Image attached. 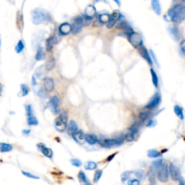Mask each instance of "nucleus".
<instances>
[{
  "mask_svg": "<svg viewBox=\"0 0 185 185\" xmlns=\"http://www.w3.org/2000/svg\"><path fill=\"white\" fill-rule=\"evenodd\" d=\"M185 18V7L183 5H177L168 11L164 16L166 20L172 21L175 23H181Z\"/></svg>",
  "mask_w": 185,
  "mask_h": 185,
  "instance_id": "obj_1",
  "label": "nucleus"
},
{
  "mask_svg": "<svg viewBox=\"0 0 185 185\" xmlns=\"http://www.w3.org/2000/svg\"><path fill=\"white\" fill-rule=\"evenodd\" d=\"M32 21L35 25L46 23L52 21L50 13L46 9L42 8H35L31 12Z\"/></svg>",
  "mask_w": 185,
  "mask_h": 185,
  "instance_id": "obj_2",
  "label": "nucleus"
},
{
  "mask_svg": "<svg viewBox=\"0 0 185 185\" xmlns=\"http://www.w3.org/2000/svg\"><path fill=\"white\" fill-rule=\"evenodd\" d=\"M124 140V137L123 135H121L116 138H111V139H104L103 140H99L100 145L103 148H111L115 146H119L122 145Z\"/></svg>",
  "mask_w": 185,
  "mask_h": 185,
  "instance_id": "obj_3",
  "label": "nucleus"
},
{
  "mask_svg": "<svg viewBox=\"0 0 185 185\" xmlns=\"http://www.w3.org/2000/svg\"><path fill=\"white\" fill-rule=\"evenodd\" d=\"M67 114L66 113H62L59 115L58 117L54 122V126L55 129L57 131L62 133L66 130L67 126Z\"/></svg>",
  "mask_w": 185,
  "mask_h": 185,
  "instance_id": "obj_4",
  "label": "nucleus"
},
{
  "mask_svg": "<svg viewBox=\"0 0 185 185\" xmlns=\"http://www.w3.org/2000/svg\"><path fill=\"white\" fill-rule=\"evenodd\" d=\"M169 170L167 163H164L157 171V178L160 182H166L169 180Z\"/></svg>",
  "mask_w": 185,
  "mask_h": 185,
  "instance_id": "obj_5",
  "label": "nucleus"
},
{
  "mask_svg": "<svg viewBox=\"0 0 185 185\" xmlns=\"http://www.w3.org/2000/svg\"><path fill=\"white\" fill-rule=\"evenodd\" d=\"M83 25L84 20L83 18H82V17H76V18H75L74 20H73L72 25H71V32L72 33V34H74V35H76V34L79 33L81 31V29H82V27L83 26Z\"/></svg>",
  "mask_w": 185,
  "mask_h": 185,
  "instance_id": "obj_6",
  "label": "nucleus"
},
{
  "mask_svg": "<svg viewBox=\"0 0 185 185\" xmlns=\"http://www.w3.org/2000/svg\"><path fill=\"white\" fill-rule=\"evenodd\" d=\"M128 39H129V41L131 43V44L135 47H139L143 45L142 36L138 33L134 31L130 32L129 35H128Z\"/></svg>",
  "mask_w": 185,
  "mask_h": 185,
  "instance_id": "obj_7",
  "label": "nucleus"
},
{
  "mask_svg": "<svg viewBox=\"0 0 185 185\" xmlns=\"http://www.w3.org/2000/svg\"><path fill=\"white\" fill-rule=\"evenodd\" d=\"M160 101H161V97H160V95L158 93V92H156V93H155V95L153 96L151 100L148 102V104L145 106V108L150 109V110L156 109V107L160 104Z\"/></svg>",
  "mask_w": 185,
  "mask_h": 185,
  "instance_id": "obj_8",
  "label": "nucleus"
},
{
  "mask_svg": "<svg viewBox=\"0 0 185 185\" xmlns=\"http://www.w3.org/2000/svg\"><path fill=\"white\" fill-rule=\"evenodd\" d=\"M169 173L171 175V179L173 181H178L180 179L181 177V173L179 169L177 168L174 164L171 163L169 166Z\"/></svg>",
  "mask_w": 185,
  "mask_h": 185,
  "instance_id": "obj_9",
  "label": "nucleus"
},
{
  "mask_svg": "<svg viewBox=\"0 0 185 185\" xmlns=\"http://www.w3.org/2000/svg\"><path fill=\"white\" fill-rule=\"evenodd\" d=\"M168 31H169L170 35L173 39V40L175 41H179L180 40L181 33L178 27H177L176 25H170L168 28Z\"/></svg>",
  "mask_w": 185,
  "mask_h": 185,
  "instance_id": "obj_10",
  "label": "nucleus"
},
{
  "mask_svg": "<svg viewBox=\"0 0 185 185\" xmlns=\"http://www.w3.org/2000/svg\"><path fill=\"white\" fill-rule=\"evenodd\" d=\"M139 52L141 56L143 58V59H145L146 60L147 62L148 63V65H150V66L153 65V60L151 56H150V54H149L148 51L147 50V49L145 48L144 46H143V45H141V46H139Z\"/></svg>",
  "mask_w": 185,
  "mask_h": 185,
  "instance_id": "obj_11",
  "label": "nucleus"
},
{
  "mask_svg": "<svg viewBox=\"0 0 185 185\" xmlns=\"http://www.w3.org/2000/svg\"><path fill=\"white\" fill-rule=\"evenodd\" d=\"M43 88L46 92H52L54 89V80L51 77H45L43 79Z\"/></svg>",
  "mask_w": 185,
  "mask_h": 185,
  "instance_id": "obj_12",
  "label": "nucleus"
},
{
  "mask_svg": "<svg viewBox=\"0 0 185 185\" xmlns=\"http://www.w3.org/2000/svg\"><path fill=\"white\" fill-rule=\"evenodd\" d=\"M59 105V99L57 96H54L50 101V107L52 111L54 114H57L58 107Z\"/></svg>",
  "mask_w": 185,
  "mask_h": 185,
  "instance_id": "obj_13",
  "label": "nucleus"
},
{
  "mask_svg": "<svg viewBox=\"0 0 185 185\" xmlns=\"http://www.w3.org/2000/svg\"><path fill=\"white\" fill-rule=\"evenodd\" d=\"M38 148L41 150V153L44 155L45 156L49 158H52L53 156V150L49 148H47L46 146H45L42 143H40L37 145Z\"/></svg>",
  "mask_w": 185,
  "mask_h": 185,
  "instance_id": "obj_14",
  "label": "nucleus"
},
{
  "mask_svg": "<svg viewBox=\"0 0 185 185\" xmlns=\"http://www.w3.org/2000/svg\"><path fill=\"white\" fill-rule=\"evenodd\" d=\"M119 15V13L118 12V11H114V12H113V14L111 15H110L109 20L106 23L107 28L110 29V28L114 27L115 23H116V21L117 20V19H118Z\"/></svg>",
  "mask_w": 185,
  "mask_h": 185,
  "instance_id": "obj_15",
  "label": "nucleus"
},
{
  "mask_svg": "<svg viewBox=\"0 0 185 185\" xmlns=\"http://www.w3.org/2000/svg\"><path fill=\"white\" fill-rule=\"evenodd\" d=\"M72 137L75 142L78 143V144H83L86 142V140H85V135L82 131H78L77 130L76 133L72 135Z\"/></svg>",
  "mask_w": 185,
  "mask_h": 185,
  "instance_id": "obj_16",
  "label": "nucleus"
},
{
  "mask_svg": "<svg viewBox=\"0 0 185 185\" xmlns=\"http://www.w3.org/2000/svg\"><path fill=\"white\" fill-rule=\"evenodd\" d=\"M162 165H163V160L162 159H157L154 160L151 163V166H150V171L156 174L160 168L162 166Z\"/></svg>",
  "mask_w": 185,
  "mask_h": 185,
  "instance_id": "obj_17",
  "label": "nucleus"
},
{
  "mask_svg": "<svg viewBox=\"0 0 185 185\" xmlns=\"http://www.w3.org/2000/svg\"><path fill=\"white\" fill-rule=\"evenodd\" d=\"M85 140L89 145H95L98 143L99 140H98L97 136L93 134H86L85 135Z\"/></svg>",
  "mask_w": 185,
  "mask_h": 185,
  "instance_id": "obj_18",
  "label": "nucleus"
},
{
  "mask_svg": "<svg viewBox=\"0 0 185 185\" xmlns=\"http://www.w3.org/2000/svg\"><path fill=\"white\" fill-rule=\"evenodd\" d=\"M59 31L62 35H67V34H69L72 31L71 25H69V24L67 23V22L62 23V25L59 26Z\"/></svg>",
  "mask_w": 185,
  "mask_h": 185,
  "instance_id": "obj_19",
  "label": "nucleus"
},
{
  "mask_svg": "<svg viewBox=\"0 0 185 185\" xmlns=\"http://www.w3.org/2000/svg\"><path fill=\"white\" fill-rule=\"evenodd\" d=\"M67 126V133L69 135L72 136L77 131V125L75 121H70Z\"/></svg>",
  "mask_w": 185,
  "mask_h": 185,
  "instance_id": "obj_20",
  "label": "nucleus"
},
{
  "mask_svg": "<svg viewBox=\"0 0 185 185\" xmlns=\"http://www.w3.org/2000/svg\"><path fill=\"white\" fill-rule=\"evenodd\" d=\"M96 8L92 5H89L86 8V19L88 20H90L96 15Z\"/></svg>",
  "mask_w": 185,
  "mask_h": 185,
  "instance_id": "obj_21",
  "label": "nucleus"
},
{
  "mask_svg": "<svg viewBox=\"0 0 185 185\" xmlns=\"http://www.w3.org/2000/svg\"><path fill=\"white\" fill-rule=\"evenodd\" d=\"M56 42H57V40H56L55 36L49 38L46 41V49L47 52H50L54 48V44H56Z\"/></svg>",
  "mask_w": 185,
  "mask_h": 185,
  "instance_id": "obj_22",
  "label": "nucleus"
},
{
  "mask_svg": "<svg viewBox=\"0 0 185 185\" xmlns=\"http://www.w3.org/2000/svg\"><path fill=\"white\" fill-rule=\"evenodd\" d=\"M151 5L155 13L158 15H160L161 14V7L159 0H151Z\"/></svg>",
  "mask_w": 185,
  "mask_h": 185,
  "instance_id": "obj_23",
  "label": "nucleus"
},
{
  "mask_svg": "<svg viewBox=\"0 0 185 185\" xmlns=\"http://www.w3.org/2000/svg\"><path fill=\"white\" fill-rule=\"evenodd\" d=\"M78 179L80 185H91L90 181L87 178L86 173L83 171H80L78 173Z\"/></svg>",
  "mask_w": 185,
  "mask_h": 185,
  "instance_id": "obj_24",
  "label": "nucleus"
},
{
  "mask_svg": "<svg viewBox=\"0 0 185 185\" xmlns=\"http://www.w3.org/2000/svg\"><path fill=\"white\" fill-rule=\"evenodd\" d=\"M45 58H46V54H45L43 49L42 47H39L37 50L36 54H35V59L37 61H42L45 59Z\"/></svg>",
  "mask_w": 185,
  "mask_h": 185,
  "instance_id": "obj_25",
  "label": "nucleus"
},
{
  "mask_svg": "<svg viewBox=\"0 0 185 185\" xmlns=\"http://www.w3.org/2000/svg\"><path fill=\"white\" fill-rule=\"evenodd\" d=\"M117 28H119V29L125 30V31H127L130 32L133 31L131 25H130L128 22H126L125 20H124V21H121L119 23V25H117Z\"/></svg>",
  "mask_w": 185,
  "mask_h": 185,
  "instance_id": "obj_26",
  "label": "nucleus"
},
{
  "mask_svg": "<svg viewBox=\"0 0 185 185\" xmlns=\"http://www.w3.org/2000/svg\"><path fill=\"white\" fill-rule=\"evenodd\" d=\"M13 147L12 145L8 143H0V152L1 153H7L9 152L12 150Z\"/></svg>",
  "mask_w": 185,
  "mask_h": 185,
  "instance_id": "obj_27",
  "label": "nucleus"
},
{
  "mask_svg": "<svg viewBox=\"0 0 185 185\" xmlns=\"http://www.w3.org/2000/svg\"><path fill=\"white\" fill-rule=\"evenodd\" d=\"M56 65V62H55V59H54V57L50 58L48 60V62H46V65H45V67H46V69L47 71H50L52 70L55 67Z\"/></svg>",
  "mask_w": 185,
  "mask_h": 185,
  "instance_id": "obj_28",
  "label": "nucleus"
},
{
  "mask_svg": "<svg viewBox=\"0 0 185 185\" xmlns=\"http://www.w3.org/2000/svg\"><path fill=\"white\" fill-rule=\"evenodd\" d=\"M173 111H174L175 114L180 119H184V113H183V109L182 107L178 105H176L173 107Z\"/></svg>",
  "mask_w": 185,
  "mask_h": 185,
  "instance_id": "obj_29",
  "label": "nucleus"
},
{
  "mask_svg": "<svg viewBox=\"0 0 185 185\" xmlns=\"http://www.w3.org/2000/svg\"><path fill=\"white\" fill-rule=\"evenodd\" d=\"M47 71L46 69V67H45L44 65L40 66L36 69V71H35V75H36L37 77L39 78H41L43 75L45 74V72Z\"/></svg>",
  "mask_w": 185,
  "mask_h": 185,
  "instance_id": "obj_30",
  "label": "nucleus"
},
{
  "mask_svg": "<svg viewBox=\"0 0 185 185\" xmlns=\"http://www.w3.org/2000/svg\"><path fill=\"white\" fill-rule=\"evenodd\" d=\"M97 163L94 161H88L85 163V169L86 170H94L97 169Z\"/></svg>",
  "mask_w": 185,
  "mask_h": 185,
  "instance_id": "obj_31",
  "label": "nucleus"
},
{
  "mask_svg": "<svg viewBox=\"0 0 185 185\" xmlns=\"http://www.w3.org/2000/svg\"><path fill=\"white\" fill-rule=\"evenodd\" d=\"M150 74H151V76H152L153 83L154 86L156 87V88H157L158 86V75H157V74H156V72H155L153 69H150Z\"/></svg>",
  "mask_w": 185,
  "mask_h": 185,
  "instance_id": "obj_32",
  "label": "nucleus"
},
{
  "mask_svg": "<svg viewBox=\"0 0 185 185\" xmlns=\"http://www.w3.org/2000/svg\"><path fill=\"white\" fill-rule=\"evenodd\" d=\"M133 171H126L122 173V175H121V180H122V182L123 183L125 182L126 181L131 177V175L133 174Z\"/></svg>",
  "mask_w": 185,
  "mask_h": 185,
  "instance_id": "obj_33",
  "label": "nucleus"
},
{
  "mask_svg": "<svg viewBox=\"0 0 185 185\" xmlns=\"http://www.w3.org/2000/svg\"><path fill=\"white\" fill-rule=\"evenodd\" d=\"M160 152H158V150H153V149H151V150H149L148 152V156L149 158H156L158 157H159L160 156Z\"/></svg>",
  "mask_w": 185,
  "mask_h": 185,
  "instance_id": "obj_34",
  "label": "nucleus"
},
{
  "mask_svg": "<svg viewBox=\"0 0 185 185\" xmlns=\"http://www.w3.org/2000/svg\"><path fill=\"white\" fill-rule=\"evenodd\" d=\"M110 18V15L109 14H102L99 16V20L101 24H106Z\"/></svg>",
  "mask_w": 185,
  "mask_h": 185,
  "instance_id": "obj_35",
  "label": "nucleus"
},
{
  "mask_svg": "<svg viewBox=\"0 0 185 185\" xmlns=\"http://www.w3.org/2000/svg\"><path fill=\"white\" fill-rule=\"evenodd\" d=\"M28 125H37L39 124V122H38V119H36L35 116H34L33 115H32L31 116H28Z\"/></svg>",
  "mask_w": 185,
  "mask_h": 185,
  "instance_id": "obj_36",
  "label": "nucleus"
},
{
  "mask_svg": "<svg viewBox=\"0 0 185 185\" xmlns=\"http://www.w3.org/2000/svg\"><path fill=\"white\" fill-rule=\"evenodd\" d=\"M133 173H135L137 177H138L140 179H144L145 178V176H146V173H145V171L142 169L137 170V171H134Z\"/></svg>",
  "mask_w": 185,
  "mask_h": 185,
  "instance_id": "obj_37",
  "label": "nucleus"
},
{
  "mask_svg": "<svg viewBox=\"0 0 185 185\" xmlns=\"http://www.w3.org/2000/svg\"><path fill=\"white\" fill-rule=\"evenodd\" d=\"M102 174H103V171L101 170H99L95 173V175H94V179H93V182L94 183H97L99 182V181L100 180V179L101 178Z\"/></svg>",
  "mask_w": 185,
  "mask_h": 185,
  "instance_id": "obj_38",
  "label": "nucleus"
},
{
  "mask_svg": "<svg viewBox=\"0 0 185 185\" xmlns=\"http://www.w3.org/2000/svg\"><path fill=\"white\" fill-rule=\"evenodd\" d=\"M24 49V43L22 41L20 40L18 41V44H17V46L15 47V51L16 52L18 53V54H19V53L22 52V50Z\"/></svg>",
  "mask_w": 185,
  "mask_h": 185,
  "instance_id": "obj_39",
  "label": "nucleus"
},
{
  "mask_svg": "<svg viewBox=\"0 0 185 185\" xmlns=\"http://www.w3.org/2000/svg\"><path fill=\"white\" fill-rule=\"evenodd\" d=\"M135 134L129 131V133L126 134L125 136H124V139H125L127 142H132V141H133L134 139H135Z\"/></svg>",
  "mask_w": 185,
  "mask_h": 185,
  "instance_id": "obj_40",
  "label": "nucleus"
},
{
  "mask_svg": "<svg viewBox=\"0 0 185 185\" xmlns=\"http://www.w3.org/2000/svg\"><path fill=\"white\" fill-rule=\"evenodd\" d=\"M20 88H21L22 96H27L28 94V92H29V90H28V86H26V85H25V84H22L21 86H20Z\"/></svg>",
  "mask_w": 185,
  "mask_h": 185,
  "instance_id": "obj_41",
  "label": "nucleus"
},
{
  "mask_svg": "<svg viewBox=\"0 0 185 185\" xmlns=\"http://www.w3.org/2000/svg\"><path fill=\"white\" fill-rule=\"evenodd\" d=\"M138 116L139 118L143 122H144L145 120H146L149 117V114L148 112H146V111H141V112H140Z\"/></svg>",
  "mask_w": 185,
  "mask_h": 185,
  "instance_id": "obj_42",
  "label": "nucleus"
},
{
  "mask_svg": "<svg viewBox=\"0 0 185 185\" xmlns=\"http://www.w3.org/2000/svg\"><path fill=\"white\" fill-rule=\"evenodd\" d=\"M70 162L72 165L74 166L75 167H80L82 165V162L80 160L77 159V158H72L70 160Z\"/></svg>",
  "mask_w": 185,
  "mask_h": 185,
  "instance_id": "obj_43",
  "label": "nucleus"
},
{
  "mask_svg": "<svg viewBox=\"0 0 185 185\" xmlns=\"http://www.w3.org/2000/svg\"><path fill=\"white\" fill-rule=\"evenodd\" d=\"M149 181H150V185H156V179H155V173H153L152 171H150L149 173Z\"/></svg>",
  "mask_w": 185,
  "mask_h": 185,
  "instance_id": "obj_44",
  "label": "nucleus"
},
{
  "mask_svg": "<svg viewBox=\"0 0 185 185\" xmlns=\"http://www.w3.org/2000/svg\"><path fill=\"white\" fill-rule=\"evenodd\" d=\"M185 41L183 40L181 41L180 44H179V52L182 56L184 55L185 54Z\"/></svg>",
  "mask_w": 185,
  "mask_h": 185,
  "instance_id": "obj_45",
  "label": "nucleus"
},
{
  "mask_svg": "<svg viewBox=\"0 0 185 185\" xmlns=\"http://www.w3.org/2000/svg\"><path fill=\"white\" fill-rule=\"evenodd\" d=\"M22 173L24 175V176L27 177H28V178L34 179H40L39 177L35 176V175L32 174V173H31L26 172V171H22Z\"/></svg>",
  "mask_w": 185,
  "mask_h": 185,
  "instance_id": "obj_46",
  "label": "nucleus"
},
{
  "mask_svg": "<svg viewBox=\"0 0 185 185\" xmlns=\"http://www.w3.org/2000/svg\"><path fill=\"white\" fill-rule=\"evenodd\" d=\"M25 111H26V114H27L28 117V116H31L33 115V110H32V107L31 105L25 106Z\"/></svg>",
  "mask_w": 185,
  "mask_h": 185,
  "instance_id": "obj_47",
  "label": "nucleus"
},
{
  "mask_svg": "<svg viewBox=\"0 0 185 185\" xmlns=\"http://www.w3.org/2000/svg\"><path fill=\"white\" fill-rule=\"evenodd\" d=\"M140 181L136 179H133L128 182V185H140Z\"/></svg>",
  "mask_w": 185,
  "mask_h": 185,
  "instance_id": "obj_48",
  "label": "nucleus"
},
{
  "mask_svg": "<svg viewBox=\"0 0 185 185\" xmlns=\"http://www.w3.org/2000/svg\"><path fill=\"white\" fill-rule=\"evenodd\" d=\"M156 122L154 119H151L148 122V124H146L147 127H153V126H156Z\"/></svg>",
  "mask_w": 185,
  "mask_h": 185,
  "instance_id": "obj_49",
  "label": "nucleus"
},
{
  "mask_svg": "<svg viewBox=\"0 0 185 185\" xmlns=\"http://www.w3.org/2000/svg\"><path fill=\"white\" fill-rule=\"evenodd\" d=\"M150 54H151V56H152V57H153V59H154V61H155V62H156V64H157V65H158V61H157V59H156V56H155V54H154V52H153V50H150Z\"/></svg>",
  "mask_w": 185,
  "mask_h": 185,
  "instance_id": "obj_50",
  "label": "nucleus"
},
{
  "mask_svg": "<svg viewBox=\"0 0 185 185\" xmlns=\"http://www.w3.org/2000/svg\"><path fill=\"white\" fill-rule=\"evenodd\" d=\"M116 153H114V154H112V155H111L110 156H109L108 157V158H107V161H111V160L113 159V158H114V156H116Z\"/></svg>",
  "mask_w": 185,
  "mask_h": 185,
  "instance_id": "obj_51",
  "label": "nucleus"
},
{
  "mask_svg": "<svg viewBox=\"0 0 185 185\" xmlns=\"http://www.w3.org/2000/svg\"><path fill=\"white\" fill-rule=\"evenodd\" d=\"M36 84H37V82H36V80H35V77L33 76L32 77V86H36Z\"/></svg>",
  "mask_w": 185,
  "mask_h": 185,
  "instance_id": "obj_52",
  "label": "nucleus"
},
{
  "mask_svg": "<svg viewBox=\"0 0 185 185\" xmlns=\"http://www.w3.org/2000/svg\"><path fill=\"white\" fill-rule=\"evenodd\" d=\"M30 133H31V130H24L23 131H22V133L25 134V135H28Z\"/></svg>",
  "mask_w": 185,
  "mask_h": 185,
  "instance_id": "obj_53",
  "label": "nucleus"
},
{
  "mask_svg": "<svg viewBox=\"0 0 185 185\" xmlns=\"http://www.w3.org/2000/svg\"><path fill=\"white\" fill-rule=\"evenodd\" d=\"M179 185H184V181H183L182 179H180V180H179Z\"/></svg>",
  "mask_w": 185,
  "mask_h": 185,
  "instance_id": "obj_54",
  "label": "nucleus"
},
{
  "mask_svg": "<svg viewBox=\"0 0 185 185\" xmlns=\"http://www.w3.org/2000/svg\"><path fill=\"white\" fill-rule=\"evenodd\" d=\"M114 1L115 2H116V4H117V5H119V6H120V5H121V3H120V1H119V0H114Z\"/></svg>",
  "mask_w": 185,
  "mask_h": 185,
  "instance_id": "obj_55",
  "label": "nucleus"
},
{
  "mask_svg": "<svg viewBox=\"0 0 185 185\" xmlns=\"http://www.w3.org/2000/svg\"><path fill=\"white\" fill-rule=\"evenodd\" d=\"M0 46H1V39H0Z\"/></svg>",
  "mask_w": 185,
  "mask_h": 185,
  "instance_id": "obj_56",
  "label": "nucleus"
},
{
  "mask_svg": "<svg viewBox=\"0 0 185 185\" xmlns=\"http://www.w3.org/2000/svg\"><path fill=\"white\" fill-rule=\"evenodd\" d=\"M182 1H183V2H184V1H185V0H182Z\"/></svg>",
  "mask_w": 185,
  "mask_h": 185,
  "instance_id": "obj_57",
  "label": "nucleus"
}]
</instances>
